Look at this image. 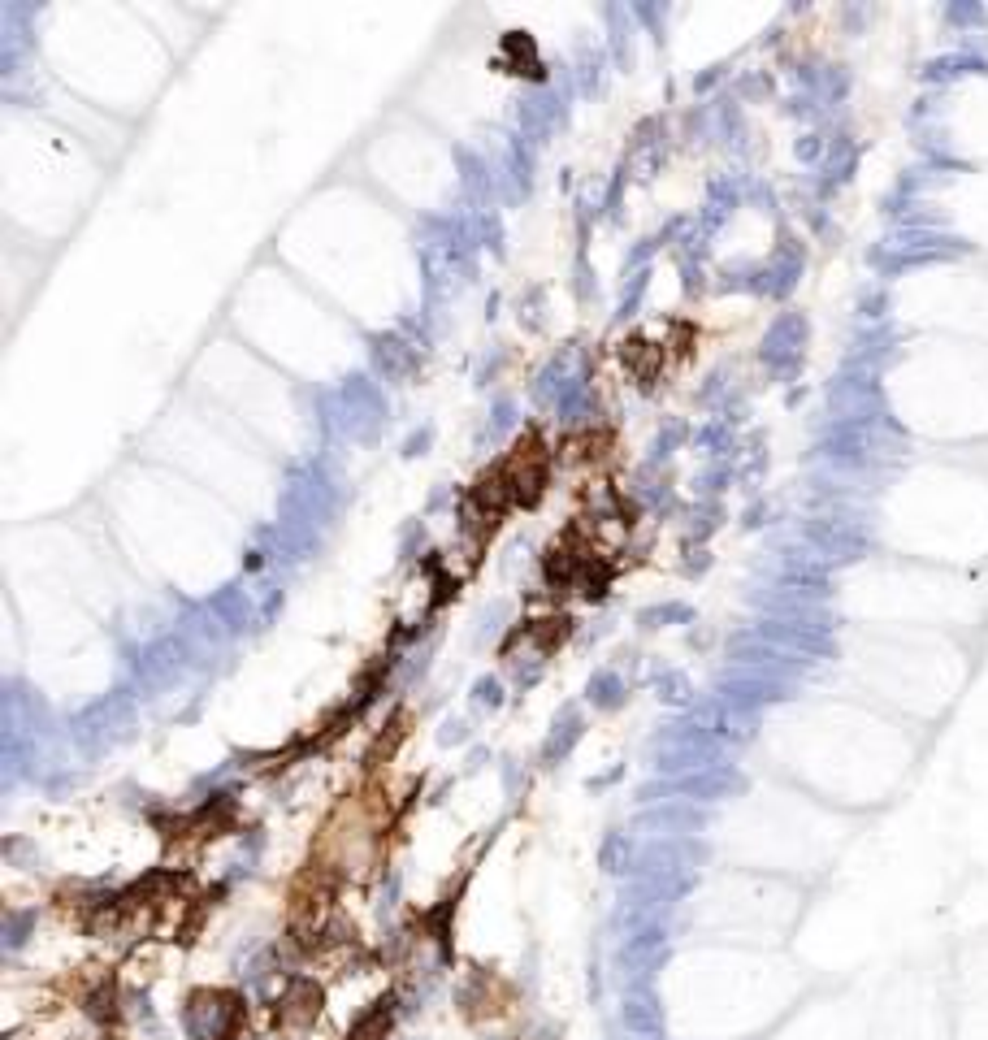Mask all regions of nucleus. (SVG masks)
Masks as SVG:
<instances>
[{
    "mask_svg": "<svg viewBox=\"0 0 988 1040\" xmlns=\"http://www.w3.org/2000/svg\"><path fill=\"white\" fill-rule=\"evenodd\" d=\"M187 1027L195 1040H243L247 1010L234 993H195L187 1001Z\"/></svg>",
    "mask_w": 988,
    "mask_h": 1040,
    "instance_id": "obj_1",
    "label": "nucleus"
},
{
    "mask_svg": "<svg viewBox=\"0 0 988 1040\" xmlns=\"http://www.w3.org/2000/svg\"><path fill=\"white\" fill-rule=\"evenodd\" d=\"M317 1014H321V988L308 980H295L278 1001V1023L286 1032H304L308 1023H317Z\"/></svg>",
    "mask_w": 988,
    "mask_h": 1040,
    "instance_id": "obj_2",
    "label": "nucleus"
}]
</instances>
